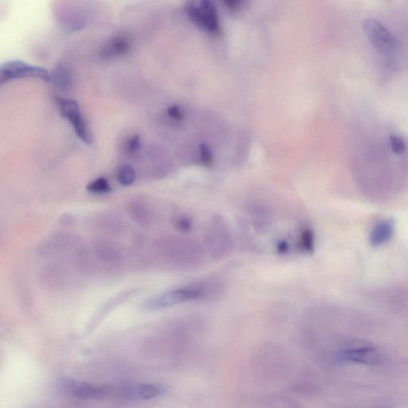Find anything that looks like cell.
<instances>
[{
  "label": "cell",
  "mask_w": 408,
  "mask_h": 408,
  "mask_svg": "<svg viewBox=\"0 0 408 408\" xmlns=\"http://www.w3.org/2000/svg\"><path fill=\"white\" fill-rule=\"evenodd\" d=\"M160 253L169 263L180 266H194L203 259L200 245L192 240L181 238H167L158 245Z\"/></svg>",
  "instance_id": "cell-2"
},
{
  "label": "cell",
  "mask_w": 408,
  "mask_h": 408,
  "mask_svg": "<svg viewBox=\"0 0 408 408\" xmlns=\"http://www.w3.org/2000/svg\"><path fill=\"white\" fill-rule=\"evenodd\" d=\"M219 286V282L212 279L192 282L151 298L145 303L144 308L146 310H156L182 303L207 300L217 295L221 290Z\"/></svg>",
  "instance_id": "cell-1"
},
{
  "label": "cell",
  "mask_w": 408,
  "mask_h": 408,
  "mask_svg": "<svg viewBox=\"0 0 408 408\" xmlns=\"http://www.w3.org/2000/svg\"><path fill=\"white\" fill-rule=\"evenodd\" d=\"M97 254L99 259L106 261V263H116L120 259L118 251L109 245H101L98 248Z\"/></svg>",
  "instance_id": "cell-18"
},
{
  "label": "cell",
  "mask_w": 408,
  "mask_h": 408,
  "mask_svg": "<svg viewBox=\"0 0 408 408\" xmlns=\"http://www.w3.org/2000/svg\"><path fill=\"white\" fill-rule=\"evenodd\" d=\"M50 80L62 91H69L72 85V77L69 70L64 66H57L50 75Z\"/></svg>",
  "instance_id": "cell-13"
},
{
  "label": "cell",
  "mask_w": 408,
  "mask_h": 408,
  "mask_svg": "<svg viewBox=\"0 0 408 408\" xmlns=\"http://www.w3.org/2000/svg\"><path fill=\"white\" fill-rule=\"evenodd\" d=\"M277 248H278L280 253L284 254L287 252L288 249H289V244L287 243L286 241L282 240L278 244H277Z\"/></svg>",
  "instance_id": "cell-23"
},
{
  "label": "cell",
  "mask_w": 408,
  "mask_h": 408,
  "mask_svg": "<svg viewBox=\"0 0 408 408\" xmlns=\"http://www.w3.org/2000/svg\"><path fill=\"white\" fill-rule=\"evenodd\" d=\"M136 171L132 166L124 165L120 167L118 171V180L120 185L123 186H130L136 180Z\"/></svg>",
  "instance_id": "cell-17"
},
{
  "label": "cell",
  "mask_w": 408,
  "mask_h": 408,
  "mask_svg": "<svg viewBox=\"0 0 408 408\" xmlns=\"http://www.w3.org/2000/svg\"><path fill=\"white\" fill-rule=\"evenodd\" d=\"M22 78H38L46 82L51 81L49 72L44 68L30 65L23 61H8L0 67L1 84Z\"/></svg>",
  "instance_id": "cell-7"
},
{
  "label": "cell",
  "mask_w": 408,
  "mask_h": 408,
  "mask_svg": "<svg viewBox=\"0 0 408 408\" xmlns=\"http://www.w3.org/2000/svg\"><path fill=\"white\" fill-rule=\"evenodd\" d=\"M340 362L344 363L378 365L383 357L375 347L369 344L352 345L342 350L337 355Z\"/></svg>",
  "instance_id": "cell-9"
},
{
  "label": "cell",
  "mask_w": 408,
  "mask_h": 408,
  "mask_svg": "<svg viewBox=\"0 0 408 408\" xmlns=\"http://www.w3.org/2000/svg\"><path fill=\"white\" fill-rule=\"evenodd\" d=\"M366 37L378 53L389 55L396 50V40L390 30L380 21L368 19L363 23Z\"/></svg>",
  "instance_id": "cell-6"
},
{
  "label": "cell",
  "mask_w": 408,
  "mask_h": 408,
  "mask_svg": "<svg viewBox=\"0 0 408 408\" xmlns=\"http://www.w3.org/2000/svg\"><path fill=\"white\" fill-rule=\"evenodd\" d=\"M185 10L192 22L205 33L214 35L221 33L217 10L212 2H189L187 3Z\"/></svg>",
  "instance_id": "cell-4"
},
{
  "label": "cell",
  "mask_w": 408,
  "mask_h": 408,
  "mask_svg": "<svg viewBox=\"0 0 408 408\" xmlns=\"http://www.w3.org/2000/svg\"><path fill=\"white\" fill-rule=\"evenodd\" d=\"M55 102L62 117L69 122L74 129L77 138L86 145H91L93 136L90 127L84 118L80 104L71 99L59 96L55 97Z\"/></svg>",
  "instance_id": "cell-5"
},
{
  "label": "cell",
  "mask_w": 408,
  "mask_h": 408,
  "mask_svg": "<svg viewBox=\"0 0 408 408\" xmlns=\"http://www.w3.org/2000/svg\"><path fill=\"white\" fill-rule=\"evenodd\" d=\"M391 149L396 155L404 154L407 149L405 140L400 136L391 135L390 137Z\"/></svg>",
  "instance_id": "cell-19"
},
{
  "label": "cell",
  "mask_w": 408,
  "mask_h": 408,
  "mask_svg": "<svg viewBox=\"0 0 408 408\" xmlns=\"http://www.w3.org/2000/svg\"><path fill=\"white\" fill-rule=\"evenodd\" d=\"M395 221L392 219H385L376 224L369 235L371 247L378 248L389 243L395 234Z\"/></svg>",
  "instance_id": "cell-12"
},
{
  "label": "cell",
  "mask_w": 408,
  "mask_h": 408,
  "mask_svg": "<svg viewBox=\"0 0 408 408\" xmlns=\"http://www.w3.org/2000/svg\"><path fill=\"white\" fill-rule=\"evenodd\" d=\"M87 190L91 194L104 195L111 192V185L106 178L99 177L87 185Z\"/></svg>",
  "instance_id": "cell-16"
},
{
  "label": "cell",
  "mask_w": 408,
  "mask_h": 408,
  "mask_svg": "<svg viewBox=\"0 0 408 408\" xmlns=\"http://www.w3.org/2000/svg\"><path fill=\"white\" fill-rule=\"evenodd\" d=\"M205 243L209 253L214 259H222L232 253L233 242L226 221L221 216H214L205 232Z\"/></svg>",
  "instance_id": "cell-3"
},
{
  "label": "cell",
  "mask_w": 408,
  "mask_h": 408,
  "mask_svg": "<svg viewBox=\"0 0 408 408\" xmlns=\"http://www.w3.org/2000/svg\"><path fill=\"white\" fill-rule=\"evenodd\" d=\"M62 389L68 394L84 400H101L112 396V388L71 380H64Z\"/></svg>",
  "instance_id": "cell-10"
},
{
  "label": "cell",
  "mask_w": 408,
  "mask_h": 408,
  "mask_svg": "<svg viewBox=\"0 0 408 408\" xmlns=\"http://www.w3.org/2000/svg\"><path fill=\"white\" fill-rule=\"evenodd\" d=\"M141 140L138 134L133 135L130 137L125 145V149L129 154H134L140 148Z\"/></svg>",
  "instance_id": "cell-21"
},
{
  "label": "cell",
  "mask_w": 408,
  "mask_h": 408,
  "mask_svg": "<svg viewBox=\"0 0 408 408\" xmlns=\"http://www.w3.org/2000/svg\"><path fill=\"white\" fill-rule=\"evenodd\" d=\"M131 216L141 225H148L151 221L149 208L142 201H133L129 207Z\"/></svg>",
  "instance_id": "cell-14"
},
{
  "label": "cell",
  "mask_w": 408,
  "mask_h": 408,
  "mask_svg": "<svg viewBox=\"0 0 408 408\" xmlns=\"http://www.w3.org/2000/svg\"><path fill=\"white\" fill-rule=\"evenodd\" d=\"M315 234L310 229L306 228L303 230L298 241V247L302 252L311 253L315 250Z\"/></svg>",
  "instance_id": "cell-15"
},
{
  "label": "cell",
  "mask_w": 408,
  "mask_h": 408,
  "mask_svg": "<svg viewBox=\"0 0 408 408\" xmlns=\"http://www.w3.org/2000/svg\"><path fill=\"white\" fill-rule=\"evenodd\" d=\"M167 113L171 119L175 121H181L184 119V113L180 107L178 106H171L167 109Z\"/></svg>",
  "instance_id": "cell-22"
},
{
  "label": "cell",
  "mask_w": 408,
  "mask_h": 408,
  "mask_svg": "<svg viewBox=\"0 0 408 408\" xmlns=\"http://www.w3.org/2000/svg\"><path fill=\"white\" fill-rule=\"evenodd\" d=\"M164 392V387L155 384H129L112 388V396L129 401L149 400Z\"/></svg>",
  "instance_id": "cell-8"
},
{
  "label": "cell",
  "mask_w": 408,
  "mask_h": 408,
  "mask_svg": "<svg viewBox=\"0 0 408 408\" xmlns=\"http://www.w3.org/2000/svg\"><path fill=\"white\" fill-rule=\"evenodd\" d=\"M174 226L178 232L187 233L191 231L193 223L189 217L183 214V216H177L175 219Z\"/></svg>",
  "instance_id": "cell-20"
},
{
  "label": "cell",
  "mask_w": 408,
  "mask_h": 408,
  "mask_svg": "<svg viewBox=\"0 0 408 408\" xmlns=\"http://www.w3.org/2000/svg\"><path fill=\"white\" fill-rule=\"evenodd\" d=\"M131 49V40L124 35H114L104 44L101 56L104 59H115L128 54Z\"/></svg>",
  "instance_id": "cell-11"
}]
</instances>
